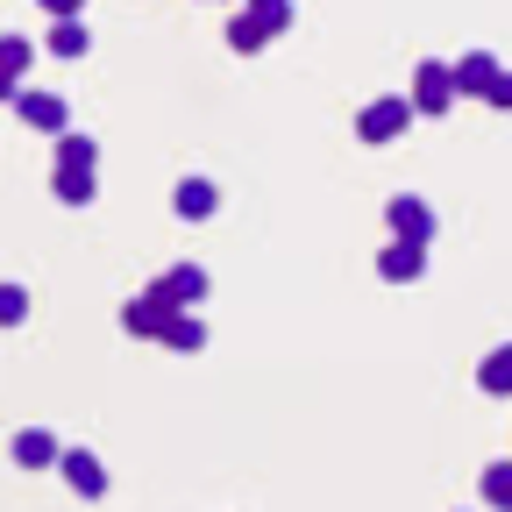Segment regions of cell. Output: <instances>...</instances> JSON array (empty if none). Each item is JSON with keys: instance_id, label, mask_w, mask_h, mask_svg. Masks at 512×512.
I'll return each mask as SVG.
<instances>
[{"instance_id": "obj_19", "label": "cell", "mask_w": 512, "mask_h": 512, "mask_svg": "<svg viewBox=\"0 0 512 512\" xmlns=\"http://www.w3.org/2000/svg\"><path fill=\"white\" fill-rule=\"evenodd\" d=\"M228 43H235V50H264L271 36H264V29H256V15L242 8V15H228Z\"/></svg>"}, {"instance_id": "obj_6", "label": "cell", "mask_w": 512, "mask_h": 512, "mask_svg": "<svg viewBox=\"0 0 512 512\" xmlns=\"http://www.w3.org/2000/svg\"><path fill=\"white\" fill-rule=\"evenodd\" d=\"M57 470L72 477V491H79V498H100V491H107V470H100V456H93V448H64V456H57Z\"/></svg>"}, {"instance_id": "obj_18", "label": "cell", "mask_w": 512, "mask_h": 512, "mask_svg": "<svg viewBox=\"0 0 512 512\" xmlns=\"http://www.w3.org/2000/svg\"><path fill=\"white\" fill-rule=\"evenodd\" d=\"M86 43H93L86 22H57V29H50V50H57V57H86Z\"/></svg>"}, {"instance_id": "obj_4", "label": "cell", "mask_w": 512, "mask_h": 512, "mask_svg": "<svg viewBox=\"0 0 512 512\" xmlns=\"http://www.w3.org/2000/svg\"><path fill=\"white\" fill-rule=\"evenodd\" d=\"M448 72H456V93H477V100H491V93H498V79H505L491 50H470L463 64H448Z\"/></svg>"}, {"instance_id": "obj_15", "label": "cell", "mask_w": 512, "mask_h": 512, "mask_svg": "<svg viewBox=\"0 0 512 512\" xmlns=\"http://www.w3.org/2000/svg\"><path fill=\"white\" fill-rule=\"evenodd\" d=\"M164 342H171V349H207V320H200V313H178L171 328H164Z\"/></svg>"}, {"instance_id": "obj_11", "label": "cell", "mask_w": 512, "mask_h": 512, "mask_svg": "<svg viewBox=\"0 0 512 512\" xmlns=\"http://www.w3.org/2000/svg\"><path fill=\"white\" fill-rule=\"evenodd\" d=\"M22 72H29V43L22 36H0V100L22 93Z\"/></svg>"}, {"instance_id": "obj_8", "label": "cell", "mask_w": 512, "mask_h": 512, "mask_svg": "<svg viewBox=\"0 0 512 512\" xmlns=\"http://www.w3.org/2000/svg\"><path fill=\"white\" fill-rule=\"evenodd\" d=\"M15 114L29 128H50V136H64V100L57 93H15Z\"/></svg>"}, {"instance_id": "obj_12", "label": "cell", "mask_w": 512, "mask_h": 512, "mask_svg": "<svg viewBox=\"0 0 512 512\" xmlns=\"http://www.w3.org/2000/svg\"><path fill=\"white\" fill-rule=\"evenodd\" d=\"M377 271L392 278V285H399V278H420V271H427V249H420V242H392V249L377 256Z\"/></svg>"}, {"instance_id": "obj_22", "label": "cell", "mask_w": 512, "mask_h": 512, "mask_svg": "<svg viewBox=\"0 0 512 512\" xmlns=\"http://www.w3.org/2000/svg\"><path fill=\"white\" fill-rule=\"evenodd\" d=\"M43 8H50L57 22H79V0H43Z\"/></svg>"}, {"instance_id": "obj_20", "label": "cell", "mask_w": 512, "mask_h": 512, "mask_svg": "<svg viewBox=\"0 0 512 512\" xmlns=\"http://www.w3.org/2000/svg\"><path fill=\"white\" fill-rule=\"evenodd\" d=\"M15 320H29V292L22 285H0V328H15Z\"/></svg>"}, {"instance_id": "obj_16", "label": "cell", "mask_w": 512, "mask_h": 512, "mask_svg": "<svg viewBox=\"0 0 512 512\" xmlns=\"http://www.w3.org/2000/svg\"><path fill=\"white\" fill-rule=\"evenodd\" d=\"M249 15L264 36H278V29H292V0H249Z\"/></svg>"}, {"instance_id": "obj_1", "label": "cell", "mask_w": 512, "mask_h": 512, "mask_svg": "<svg viewBox=\"0 0 512 512\" xmlns=\"http://www.w3.org/2000/svg\"><path fill=\"white\" fill-rule=\"evenodd\" d=\"M406 121H413V100L384 93V100H370V107H363L356 136H363V143H392V136H406Z\"/></svg>"}, {"instance_id": "obj_5", "label": "cell", "mask_w": 512, "mask_h": 512, "mask_svg": "<svg viewBox=\"0 0 512 512\" xmlns=\"http://www.w3.org/2000/svg\"><path fill=\"white\" fill-rule=\"evenodd\" d=\"M384 221H392V242H420L427 249V235H434V214L413 200V192H399V200H392V214H384Z\"/></svg>"}, {"instance_id": "obj_23", "label": "cell", "mask_w": 512, "mask_h": 512, "mask_svg": "<svg viewBox=\"0 0 512 512\" xmlns=\"http://www.w3.org/2000/svg\"><path fill=\"white\" fill-rule=\"evenodd\" d=\"M491 100H498V107H512V72L498 79V93H491Z\"/></svg>"}, {"instance_id": "obj_3", "label": "cell", "mask_w": 512, "mask_h": 512, "mask_svg": "<svg viewBox=\"0 0 512 512\" xmlns=\"http://www.w3.org/2000/svg\"><path fill=\"white\" fill-rule=\"evenodd\" d=\"M121 320H128V335H157V342H164V328L178 320V306H171V299L150 285L143 299H128V313H121Z\"/></svg>"}, {"instance_id": "obj_10", "label": "cell", "mask_w": 512, "mask_h": 512, "mask_svg": "<svg viewBox=\"0 0 512 512\" xmlns=\"http://www.w3.org/2000/svg\"><path fill=\"white\" fill-rule=\"evenodd\" d=\"M57 456H64V448H57V434H50V427H29V434L15 441V463H22V470H50Z\"/></svg>"}, {"instance_id": "obj_13", "label": "cell", "mask_w": 512, "mask_h": 512, "mask_svg": "<svg viewBox=\"0 0 512 512\" xmlns=\"http://www.w3.org/2000/svg\"><path fill=\"white\" fill-rule=\"evenodd\" d=\"M50 185H57V200H64V207H86V200H93V171H86V164H57Z\"/></svg>"}, {"instance_id": "obj_7", "label": "cell", "mask_w": 512, "mask_h": 512, "mask_svg": "<svg viewBox=\"0 0 512 512\" xmlns=\"http://www.w3.org/2000/svg\"><path fill=\"white\" fill-rule=\"evenodd\" d=\"M157 292L185 313V306H200V299H207V271H200V264H171V271L157 278Z\"/></svg>"}, {"instance_id": "obj_9", "label": "cell", "mask_w": 512, "mask_h": 512, "mask_svg": "<svg viewBox=\"0 0 512 512\" xmlns=\"http://www.w3.org/2000/svg\"><path fill=\"white\" fill-rule=\"evenodd\" d=\"M171 207H178L185 221H207V214L221 207V192H214L207 178H178V192H171Z\"/></svg>"}, {"instance_id": "obj_2", "label": "cell", "mask_w": 512, "mask_h": 512, "mask_svg": "<svg viewBox=\"0 0 512 512\" xmlns=\"http://www.w3.org/2000/svg\"><path fill=\"white\" fill-rule=\"evenodd\" d=\"M448 100H456V72L441 57H427L413 72V114H448Z\"/></svg>"}, {"instance_id": "obj_14", "label": "cell", "mask_w": 512, "mask_h": 512, "mask_svg": "<svg viewBox=\"0 0 512 512\" xmlns=\"http://www.w3.org/2000/svg\"><path fill=\"white\" fill-rule=\"evenodd\" d=\"M477 384H484V392H512V342L484 356V370H477Z\"/></svg>"}, {"instance_id": "obj_21", "label": "cell", "mask_w": 512, "mask_h": 512, "mask_svg": "<svg viewBox=\"0 0 512 512\" xmlns=\"http://www.w3.org/2000/svg\"><path fill=\"white\" fill-rule=\"evenodd\" d=\"M93 157H100L93 136H64V143H57V164H86V171H93Z\"/></svg>"}, {"instance_id": "obj_17", "label": "cell", "mask_w": 512, "mask_h": 512, "mask_svg": "<svg viewBox=\"0 0 512 512\" xmlns=\"http://www.w3.org/2000/svg\"><path fill=\"white\" fill-rule=\"evenodd\" d=\"M484 505L512 512V463H491V470H484Z\"/></svg>"}]
</instances>
